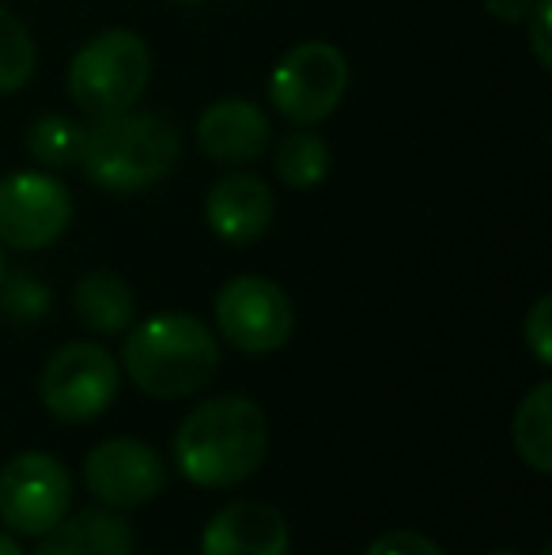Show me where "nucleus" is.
I'll use <instances>...</instances> for the list:
<instances>
[{
    "mask_svg": "<svg viewBox=\"0 0 552 555\" xmlns=\"http://www.w3.org/2000/svg\"><path fill=\"white\" fill-rule=\"evenodd\" d=\"M266 453V412L239 393L197 404L175 431V465L197 488H235L251 480Z\"/></svg>",
    "mask_w": 552,
    "mask_h": 555,
    "instance_id": "obj_1",
    "label": "nucleus"
},
{
    "mask_svg": "<svg viewBox=\"0 0 552 555\" xmlns=\"http://www.w3.org/2000/svg\"><path fill=\"white\" fill-rule=\"evenodd\" d=\"M178 155H182V137L167 117L121 111L84 125L76 167L103 193H144L175 170Z\"/></svg>",
    "mask_w": 552,
    "mask_h": 555,
    "instance_id": "obj_2",
    "label": "nucleus"
},
{
    "mask_svg": "<svg viewBox=\"0 0 552 555\" xmlns=\"http://www.w3.org/2000/svg\"><path fill=\"white\" fill-rule=\"evenodd\" d=\"M121 366L140 393L159 397V401H182L216 378L220 344L201 318L155 314L129 330Z\"/></svg>",
    "mask_w": 552,
    "mask_h": 555,
    "instance_id": "obj_3",
    "label": "nucleus"
},
{
    "mask_svg": "<svg viewBox=\"0 0 552 555\" xmlns=\"http://www.w3.org/2000/svg\"><path fill=\"white\" fill-rule=\"evenodd\" d=\"M152 80V50L129 27L99 30L76 50L68 65V99L76 111L111 117L133 111Z\"/></svg>",
    "mask_w": 552,
    "mask_h": 555,
    "instance_id": "obj_4",
    "label": "nucleus"
},
{
    "mask_svg": "<svg viewBox=\"0 0 552 555\" xmlns=\"http://www.w3.org/2000/svg\"><path fill=\"white\" fill-rule=\"evenodd\" d=\"M118 386L121 374L111 351L91 340H73L46 359L38 397L61 424H91L114 404Z\"/></svg>",
    "mask_w": 552,
    "mask_h": 555,
    "instance_id": "obj_5",
    "label": "nucleus"
},
{
    "mask_svg": "<svg viewBox=\"0 0 552 555\" xmlns=\"http://www.w3.org/2000/svg\"><path fill=\"white\" fill-rule=\"evenodd\" d=\"M348 91V57L333 42H299L277 61L269 76V103L292 125H318L341 106Z\"/></svg>",
    "mask_w": 552,
    "mask_h": 555,
    "instance_id": "obj_6",
    "label": "nucleus"
},
{
    "mask_svg": "<svg viewBox=\"0 0 552 555\" xmlns=\"http://www.w3.org/2000/svg\"><path fill=\"white\" fill-rule=\"evenodd\" d=\"M216 325L231 348L246 356L280 351L292 336L295 310L292 299L269 276H235L216 295Z\"/></svg>",
    "mask_w": 552,
    "mask_h": 555,
    "instance_id": "obj_7",
    "label": "nucleus"
},
{
    "mask_svg": "<svg viewBox=\"0 0 552 555\" xmlns=\"http://www.w3.org/2000/svg\"><path fill=\"white\" fill-rule=\"evenodd\" d=\"M68 503H73L68 468L50 453H15L0 468V521L12 533L42 537L65 518Z\"/></svg>",
    "mask_w": 552,
    "mask_h": 555,
    "instance_id": "obj_8",
    "label": "nucleus"
},
{
    "mask_svg": "<svg viewBox=\"0 0 552 555\" xmlns=\"http://www.w3.org/2000/svg\"><path fill=\"white\" fill-rule=\"evenodd\" d=\"M73 223V193L42 170H15L0 178V246L46 249Z\"/></svg>",
    "mask_w": 552,
    "mask_h": 555,
    "instance_id": "obj_9",
    "label": "nucleus"
},
{
    "mask_svg": "<svg viewBox=\"0 0 552 555\" xmlns=\"http://www.w3.org/2000/svg\"><path fill=\"white\" fill-rule=\"evenodd\" d=\"M84 480H88V491L99 503L133 511V506L152 503L167 488V468L147 442L106 439L84 461Z\"/></svg>",
    "mask_w": 552,
    "mask_h": 555,
    "instance_id": "obj_10",
    "label": "nucleus"
},
{
    "mask_svg": "<svg viewBox=\"0 0 552 555\" xmlns=\"http://www.w3.org/2000/svg\"><path fill=\"white\" fill-rule=\"evenodd\" d=\"M273 144L269 114L251 99H220L197 117V147L220 167H246Z\"/></svg>",
    "mask_w": 552,
    "mask_h": 555,
    "instance_id": "obj_11",
    "label": "nucleus"
},
{
    "mask_svg": "<svg viewBox=\"0 0 552 555\" xmlns=\"http://www.w3.org/2000/svg\"><path fill=\"white\" fill-rule=\"evenodd\" d=\"M277 212L273 190L266 178L251 175V170H235L223 175L220 182L208 190L205 197V223L228 246H251L269 231Z\"/></svg>",
    "mask_w": 552,
    "mask_h": 555,
    "instance_id": "obj_12",
    "label": "nucleus"
},
{
    "mask_svg": "<svg viewBox=\"0 0 552 555\" xmlns=\"http://www.w3.org/2000/svg\"><path fill=\"white\" fill-rule=\"evenodd\" d=\"M201 555H287V521L277 506L239 499L213 514L201 533Z\"/></svg>",
    "mask_w": 552,
    "mask_h": 555,
    "instance_id": "obj_13",
    "label": "nucleus"
},
{
    "mask_svg": "<svg viewBox=\"0 0 552 555\" xmlns=\"http://www.w3.org/2000/svg\"><path fill=\"white\" fill-rule=\"evenodd\" d=\"M35 555H133V529L118 514L91 506L46 529Z\"/></svg>",
    "mask_w": 552,
    "mask_h": 555,
    "instance_id": "obj_14",
    "label": "nucleus"
},
{
    "mask_svg": "<svg viewBox=\"0 0 552 555\" xmlns=\"http://www.w3.org/2000/svg\"><path fill=\"white\" fill-rule=\"evenodd\" d=\"M73 310L84 330L111 336V333L129 330V322H133V314H137V299H133V287H129L118 272L95 269L76 280Z\"/></svg>",
    "mask_w": 552,
    "mask_h": 555,
    "instance_id": "obj_15",
    "label": "nucleus"
},
{
    "mask_svg": "<svg viewBox=\"0 0 552 555\" xmlns=\"http://www.w3.org/2000/svg\"><path fill=\"white\" fill-rule=\"evenodd\" d=\"M273 170L277 178L295 193L318 190L330 175V144L318 137L310 125H299V129L284 132L273 147Z\"/></svg>",
    "mask_w": 552,
    "mask_h": 555,
    "instance_id": "obj_16",
    "label": "nucleus"
},
{
    "mask_svg": "<svg viewBox=\"0 0 552 555\" xmlns=\"http://www.w3.org/2000/svg\"><path fill=\"white\" fill-rule=\"evenodd\" d=\"M511 442H515L518 457L534 473H552V382H538L518 401L515 424H511Z\"/></svg>",
    "mask_w": 552,
    "mask_h": 555,
    "instance_id": "obj_17",
    "label": "nucleus"
},
{
    "mask_svg": "<svg viewBox=\"0 0 552 555\" xmlns=\"http://www.w3.org/2000/svg\"><path fill=\"white\" fill-rule=\"evenodd\" d=\"M38 46L30 38L27 23L0 8V95H15L35 80Z\"/></svg>",
    "mask_w": 552,
    "mask_h": 555,
    "instance_id": "obj_18",
    "label": "nucleus"
},
{
    "mask_svg": "<svg viewBox=\"0 0 552 555\" xmlns=\"http://www.w3.org/2000/svg\"><path fill=\"white\" fill-rule=\"evenodd\" d=\"M80 147H84V125L65 114H46L27 129V152L50 170L76 167L80 163Z\"/></svg>",
    "mask_w": 552,
    "mask_h": 555,
    "instance_id": "obj_19",
    "label": "nucleus"
},
{
    "mask_svg": "<svg viewBox=\"0 0 552 555\" xmlns=\"http://www.w3.org/2000/svg\"><path fill=\"white\" fill-rule=\"evenodd\" d=\"M0 310L8 318H20V322L42 318L50 310V292L30 276H4L0 280Z\"/></svg>",
    "mask_w": 552,
    "mask_h": 555,
    "instance_id": "obj_20",
    "label": "nucleus"
},
{
    "mask_svg": "<svg viewBox=\"0 0 552 555\" xmlns=\"http://www.w3.org/2000/svg\"><path fill=\"white\" fill-rule=\"evenodd\" d=\"M523 340L541 366L552 363V299L549 295H541L530 307V314H526V322H523Z\"/></svg>",
    "mask_w": 552,
    "mask_h": 555,
    "instance_id": "obj_21",
    "label": "nucleus"
},
{
    "mask_svg": "<svg viewBox=\"0 0 552 555\" xmlns=\"http://www.w3.org/2000/svg\"><path fill=\"white\" fill-rule=\"evenodd\" d=\"M526 23H530V50H534V61H538L541 68H552V0H534L530 15H526Z\"/></svg>",
    "mask_w": 552,
    "mask_h": 555,
    "instance_id": "obj_22",
    "label": "nucleus"
},
{
    "mask_svg": "<svg viewBox=\"0 0 552 555\" xmlns=\"http://www.w3.org/2000/svg\"><path fill=\"white\" fill-rule=\"evenodd\" d=\"M363 555H442V548L435 541H427L424 533H413V529H398V533L378 537Z\"/></svg>",
    "mask_w": 552,
    "mask_h": 555,
    "instance_id": "obj_23",
    "label": "nucleus"
},
{
    "mask_svg": "<svg viewBox=\"0 0 552 555\" xmlns=\"http://www.w3.org/2000/svg\"><path fill=\"white\" fill-rule=\"evenodd\" d=\"M534 0H485V12L500 23H526Z\"/></svg>",
    "mask_w": 552,
    "mask_h": 555,
    "instance_id": "obj_24",
    "label": "nucleus"
},
{
    "mask_svg": "<svg viewBox=\"0 0 552 555\" xmlns=\"http://www.w3.org/2000/svg\"><path fill=\"white\" fill-rule=\"evenodd\" d=\"M0 555H23V552H20V544H15L12 537L4 533V529H0Z\"/></svg>",
    "mask_w": 552,
    "mask_h": 555,
    "instance_id": "obj_25",
    "label": "nucleus"
},
{
    "mask_svg": "<svg viewBox=\"0 0 552 555\" xmlns=\"http://www.w3.org/2000/svg\"><path fill=\"white\" fill-rule=\"evenodd\" d=\"M170 4H182V8H193V4H205V0H170Z\"/></svg>",
    "mask_w": 552,
    "mask_h": 555,
    "instance_id": "obj_26",
    "label": "nucleus"
},
{
    "mask_svg": "<svg viewBox=\"0 0 552 555\" xmlns=\"http://www.w3.org/2000/svg\"><path fill=\"white\" fill-rule=\"evenodd\" d=\"M8 276V269H4V246H0V280Z\"/></svg>",
    "mask_w": 552,
    "mask_h": 555,
    "instance_id": "obj_27",
    "label": "nucleus"
},
{
    "mask_svg": "<svg viewBox=\"0 0 552 555\" xmlns=\"http://www.w3.org/2000/svg\"><path fill=\"white\" fill-rule=\"evenodd\" d=\"M496 555H518V552H496Z\"/></svg>",
    "mask_w": 552,
    "mask_h": 555,
    "instance_id": "obj_28",
    "label": "nucleus"
}]
</instances>
